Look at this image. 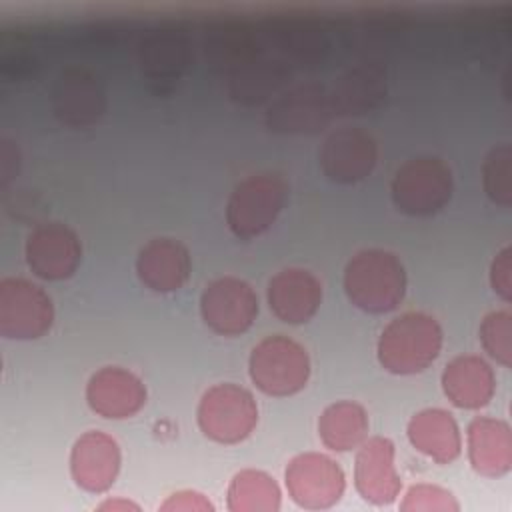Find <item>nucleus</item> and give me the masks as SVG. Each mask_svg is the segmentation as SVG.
<instances>
[{
	"mask_svg": "<svg viewBox=\"0 0 512 512\" xmlns=\"http://www.w3.org/2000/svg\"><path fill=\"white\" fill-rule=\"evenodd\" d=\"M322 302L320 280L304 268H284L268 282V304L288 324L308 322Z\"/></svg>",
	"mask_w": 512,
	"mask_h": 512,
	"instance_id": "nucleus-15",
	"label": "nucleus"
},
{
	"mask_svg": "<svg viewBox=\"0 0 512 512\" xmlns=\"http://www.w3.org/2000/svg\"><path fill=\"white\" fill-rule=\"evenodd\" d=\"M88 406L104 418H128L146 402L142 380L126 368L104 366L96 370L86 384Z\"/></svg>",
	"mask_w": 512,
	"mask_h": 512,
	"instance_id": "nucleus-14",
	"label": "nucleus"
},
{
	"mask_svg": "<svg viewBox=\"0 0 512 512\" xmlns=\"http://www.w3.org/2000/svg\"><path fill=\"white\" fill-rule=\"evenodd\" d=\"M26 262L44 280L70 278L80 260L82 244L76 232L62 222H42L26 238Z\"/></svg>",
	"mask_w": 512,
	"mask_h": 512,
	"instance_id": "nucleus-10",
	"label": "nucleus"
},
{
	"mask_svg": "<svg viewBox=\"0 0 512 512\" xmlns=\"http://www.w3.org/2000/svg\"><path fill=\"white\" fill-rule=\"evenodd\" d=\"M288 198V182L278 172H260L244 178L226 204V224L238 238L266 232L278 218Z\"/></svg>",
	"mask_w": 512,
	"mask_h": 512,
	"instance_id": "nucleus-3",
	"label": "nucleus"
},
{
	"mask_svg": "<svg viewBox=\"0 0 512 512\" xmlns=\"http://www.w3.org/2000/svg\"><path fill=\"white\" fill-rule=\"evenodd\" d=\"M120 470L118 442L100 430L84 432L72 446L70 472L74 482L88 492L108 490Z\"/></svg>",
	"mask_w": 512,
	"mask_h": 512,
	"instance_id": "nucleus-13",
	"label": "nucleus"
},
{
	"mask_svg": "<svg viewBox=\"0 0 512 512\" xmlns=\"http://www.w3.org/2000/svg\"><path fill=\"white\" fill-rule=\"evenodd\" d=\"M226 498L228 510L234 512H274L280 508L278 484L272 476L254 468L232 476Z\"/></svg>",
	"mask_w": 512,
	"mask_h": 512,
	"instance_id": "nucleus-23",
	"label": "nucleus"
},
{
	"mask_svg": "<svg viewBox=\"0 0 512 512\" xmlns=\"http://www.w3.org/2000/svg\"><path fill=\"white\" fill-rule=\"evenodd\" d=\"M100 510H138L140 506L138 504H134V502H130V500H106V502H102L100 506H98Z\"/></svg>",
	"mask_w": 512,
	"mask_h": 512,
	"instance_id": "nucleus-30",
	"label": "nucleus"
},
{
	"mask_svg": "<svg viewBox=\"0 0 512 512\" xmlns=\"http://www.w3.org/2000/svg\"><path fill=\"white\" fill-rule=\"evenodd\" d=\"M54 320L50 296L26 278L0 280V334L16 340L40 338Z\"/></svg>",
	"mask_w": 512,
	"mask_h": 512,
	"instance_id": "nucleus-7",
	"label": "nucleus"
},
{
	"mask_svg": "<svg viewBox=\"0 0 512 512\" xmlns=\"http://www.w3.org/2000/svg\"><path fill=\"white\" fill-rule=\"evenodd\" d=\"M480 342L484 350L502 366L512 364V314L494 310L480 324Z\"/></svg>",
	"mask_w": 512,
	"mask_h": 512,
	"instance_id": "nucleus-26",
	"label": "nucleus"
},
{
	"mask_svg": "<svg viewBox=\"0 0 512 512\" xmlns=\"http://www.w3.org/2000/svg\"><path fill=\"white\" fill-rule=\"evenodd\" d=\"M394 206L410 216H430L452 198L454 180L448 164L436 156L406 160L392 180Z\"/></svg>",
	"mask_w": 512,
	"mask_h": 512,
	"instance_id": "nucleus-4",
	"label": "nucleus"
},
{
	"mask_svg": "<svg viewBox=\"0 0 512 512\" xmlns=\"http://www.w3.org/2000/svg\"><path fill=\"white\" fill-rule=\"evenodd\" d=\"M250 378L268 396H290L300 392L310 376V358L296 340L274 334L260 340L248 360Z\"/></svg>",
	"mask_w": 512,
	"mask_h": 512,
	"instance_id": "nucleus-5",
	"label": "nucleus"
},
{
	"mask_svg": "<svg viewBox=\"0 0 512 512\" xmlns=\"http://www.w3.org/2000/svg\"><path fill=\"white\" fill-rule=\"evenodd\" d=\"M52 102L62 122L84 126L102 114L104 92L92 74L84 70H68L58 78Z\"/></svg>",
	"mask_w": 512,
	"mask_h": 512,
	"instance_id": "nucleus-21",
	"label": "nucleus"
},
{
	"mask_svg": "<svg viewBox=\"0 0 512 512\" xmlns=\"http://www.w3.org/2000/svg\"><path fill=\"white\" fill-rule=\"evenodd\" d=\"M386 84L382 82V74L372 68H358L344 76L334 94L330 96L334 110L358 112L372 108L384 94Z\"/></svg>",
	"mask_w": 512,
	"mask_h": 512,
	"instance_id": "nucleus-24",
	"label": "nucleus"
},
{
	"mask_svg": "<svg viewBox=\"0 0 512 512\" xmlns=\"http://www.w3.org/2000/svg\"><path fill=\"white\" fill-rule=\"evenodd\" d=\"M468 456L472 468L488 478L502 476L512 466L510 426L492 416H476L468 426Z\"/></svg>",
	"mask_w": 512,
	"mask_h": 512,
	"instance_id": "nucleus-19",
	"label": "nucleus"
},
{
	"mask_svg": "<svg viewBox=\"0 0 512 512\" xmlns=\"http://www.w3.org/2000/svg\"><path fill=\"white\" fill-rule=\"evenodd\" d=\"M214 506L204 498V494L194 490H180L160 506V510H212Z\"/></svg>",
	"mask_w": 512,
	"mask_h": 512,
	"instance_id": "nucleus-29",
	"label": "nucleus"
},
{
	"mask_svg": "<svg viewBox=\"0 0 512 512\" xmlns=\"http://www.w3.org/2000/svg\"><path fill=\"white\" fill-rule=\"evenodd\" d=\"M406 432L410 444L438 464H448L460 454V428L454 416L444 408H424L416 412Z\"/></svg>",
	"mask_w": 512,
	"mask_h": 512,
	"instance_id": "nucleus-20",
	"label": "nucleus"
},
{
	"mask_svg": "<svg viewBox=\"0 0 512 512\" xmlns=\"http://www.w3.org/2000/svg\"><path fill=\"white\" fill-rule=\"evenodd\" d=\"M284 478L292 500L308 510L334 506L346 488L344 472L338 462L320 452L294 456L286 466Z\"/></svg>",
	"mask_w": 512,
	"mask_h": 512,
	"instance_id": "nucleus-8",
	"label": "nucleus"
},
{
	"mask_svg": "<svg viewBox=\"0 0 512 512\" xmlns=\"http://www.w3.org/2000/svg\"><path fill=\"white\" fill-rule=\"evenodd\" d=\"M442 388L454 406L474 410L492 400L496 376L484 358L462 354L446 364L442 372Z\"/></svg>",
	"mask_w": 512,
	"mask_h": 512,
	"instance_id": "nucleus-18",
	"label": "nucleus"
},
{
	"mask_svg": "<svg viewBox=\"0 0 512 512\" xmlns=\"http://www.w3.org/2000/svg\"><path fill=\"white\" fill-rule=\"evenodd\" d=\"M482 182L488 198L500 206L512 204V148L510 144L494 146L482 164Z\"/></svg>",
	"mask_w": 512,
	"mask_h": 512,
	"instance_id": "nucleus-25",
	"label": "nucleus"
},
{
	"mask_svg": "<svg viewBox=\"0 0 512 512\" xmlns=\"http://www.w3.org/2000/svg\"><path fill=\"white\" fill-rule=\"evenodd\" d=\"M200 314L208 328L222 336L246 332L258 314L254 288L236 276L212 280L200 296Z\"/></svg>",
	"mask_w": 512,
	"mask_h": 512,
	"instance_id": "nucleus-9",
	"label": "nucleus"
},
{
	"mask_svg": "<svg viewBox=\"0 0 512 512\" xmlns=\"http://www.w3.org/2000/svg\"><path fill=\"white\" fill-rule=\"evenodd\" d=\"M442 348V328L426 312H404L390 320L378 338V360L392 374L426 370Z\"/></svg>",
	"mask_w": 512,
	"mask_h": 512,
	"instance_id": "nucleus-2",
	"label": "nucleus"
},
{
	"mask_svg": "<svg viewBox=\"0 0 512 512\" xmlns=\"http://www.w3.org/2000/svg\"><path fill=\"white\" fill-rule=\"evenodd\" d=\"M394 444L390 438L372 436L358 448L354 462V484L360 496L372 504H390L402 488L394 464Z\"/></svg>",
	"mask_w": 512,
	"mask_h": 512,
	"instance_id": "nucleus-12",
	"label": "nucleus"
},
{
	"mask_svg": "<svg viewBox=\"0 0 512 512\" xmlns=\"http://www.w3.org/2000/svg\"><path fill=\"white\" fill-rule=\"evenodd\" d=\"M190 252L174 238H152L136 256V274L154 292H174L190 276Z\"/></svg>",
	"mask_w": 512,
	"mask_h": 512,
	"instance_id": "nucleus-16",
	"label": "nucleus"
},
{
	"mask_svg": "<svg viewBox=\"0 0 512 512\" xmlns=\"http://www.w3.org/2000/svg\"><path fill=\"white\" fill-rule=\"evenodd\" d=\"M378 160V146L370 132L362 128L334 130L318 152V162L326 178L352 184L366 178Z\"/></svg>",
	"mask_w": 512,
	"mask_h": 512,
	"instance_id": "nucleus-11",
	"label": "nucleus"
},
{
	"mask_svg": "<svg viewBox=\"0 0 512 512\" xmlns=\"http://www.w3.org/2000/svg\"><path fill=\"white\" fill-rule=\"evenodd\" d=\"M344 290L348 300L364 312H390L406 294L404 264L388 250L364 248L344 268Z\"/></svg>",
	"mask_w": 512,
	"mask_h": 512,
	"instance_id": "nucleus-1",
	"label": "nucleus"
},
{
	"mask_svg": "<svg viewBox=\"0 0 512 512\" xmlns=\"http://www.w3.org/2000/svg\"><path fill=\"white\" fill-rule=\"evenodd\" d=\"M332 110L334 106L326 90L310 84L278 98L268 108L266 122L276 132H314L328 122Z\"/></svg>",
	"mask_w": 512,
	"mask_h": 512,
	"instance_id": "nucleus-17",
	"label": "nucleus"
},
{
	"mask_svg": "<svg viewBox=\"0 0 512 512\" xmlns=\"http://www.w3.org/2000/svg\"><path fill=\"white\" fill-rule=\"evenodd\" d=\"M456 498L436 484H414L404 494L400 510H458Z\"/></svg>",
	"mask_w": 512,
	"mask_h": 512,
	"instance_id": "nucleus-27",
	"label": "nucleus"
},
{
	"mask_svg": "<svg viewBox=\"0 0 512 512\" xmlns=\"http://www.w3.org/2000/svg\"><path fill=\"white\" fill-rule=\"evenodd\" d=\"M368 434V414L354 400H340L324 408L318 418V436L322 444L336 452L360 446Z\"/></svg>",
	"mask_w": 512,
	"mask_h": 512,
	"instance_id": "nucleus-22",
	"label": "nucleus"
},
{
	"mask_svg": "<svg viewBox=\"0 0 512 512\" xmlns=\"http://www.w3.org/2000/svg\"><path fill=\"white\" fill-rule=\"evenodd\" d=\"M490 284L506 302L512 298V250L504 246L490 264Z\"/></svg>",
	"mask_w": 512,
	"mask_h": 512,
	"instance_id": "nucleus-28",
	"label": "nucleus"
},
{
	"mask_svg": "<svg viewBox=\"0 0 512 512\" xmlns=\"http://www.w3.org/2000/svg\"><path fill=\"white\" fill-rule=\"evenodd\" d=\"M196 416L204 436L220 444H236L254 430L258 406L250 390L224 382L202 394Z\"/></svg>",
	"mask_w": 512,
	"mask_h": 512,
	"instance_id": "nucleus-6",
	"label": "nucleus"
}]
</instances>
